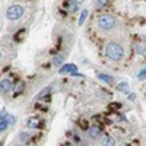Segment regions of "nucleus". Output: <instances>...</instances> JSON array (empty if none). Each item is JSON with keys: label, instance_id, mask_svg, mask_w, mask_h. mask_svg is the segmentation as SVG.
I'll return each mask as SVG.
<instances>
[{"label": "nucleus", "instance_id": "obj_24", "mask_svg": "<svg viewBox=\"0 0 146 146\" xmlns=\"http://www.w3.org/2000/svg\"><path fill=\"white\" fill-rule=\"evenodd\" d=\"M0 58H2V51H0Z\"/></svg>", "mask_w": 146, "mask_h": 146}, {"label": "nucleus", "instance_id": "obj_1", "mask_svg": "<svg viewBox=\"0 0 146 146\" xmlns=\"http://www.w3.org/2000/svg\"><path fill=\"white\" fill-rule=\"evenodd\" d=\"M105 54L108 58L114 60V62H118V60L124 57V48L117 42H108L105 47Z\"/></svg>", "mask_w": 146, "mask_h": 146}, {"label": "nucleus", "instance_id": "obj_3", "mask_svg": "<svg viewBox=\"0 0 146 146\" xmlns=\"http://www.w3.org/2000/svg\"><path fill=\"white\" fill-rule=\"evenodd\" d=\"M23 16V7L21 5H12L6 10V18L9 21H18Z\"/></svg>", "mask_w": 146, "mask_h": 146}, {"label": "nucleus", "instance_id": "obj_9", "mask_svg": "<svg viewBox=\"0 0 146 146\" xmlns=\"http://www.w3.org/2000/svg\"><path fill=\"white\" fill-rule=\"evenodd\" d=\"M136 53H137L139 56H146V41L139 42V44L136 45Z\"/></svg>", "mask_w": 146, "mask_h": 146}, {"label": "nucleus", "instance_id": "obj_22", "mask_svg": "<svg viewBox=\"0 0 146 146\" xmlns=\"http://www.w3.org/2000/svg\"><path fill=\"white\" fill-rule=\"evenodd\" d=\"M70 2H72V3H75V5H79V6H80V3L83 2V0H70Z\"/></svg>", "mask_w": 146, "mask_h": 146}, {"label": "nucleus", "instance_id": "obj_8", "mask_svg": "<svg viewBox=\"0 0 146 146\" xmlns=\"http://www.w3.org/2000/svg\"><path fill=\"white\" fill-rule=\"evenodd\" d=\"M96 78L101 79L104 83H108V85H113V83H114V78H113L111 75H107V73H98V75H96Z\"/></svg>", "mask_w": 146, "mask_h": 146}, {"label": "nucleus", "instance_id": "obj_2", "mask_svg": "<svg viewBox=\"0 0 146 146\" xmlns=\"http://www.w3.org/2000/svg\"><path fill=\"white\" fill-rule=\"evenodd\" d=\"M96 22H98V27L102 29V31H111L114 27H115V18L111 16V15H101L98 19H96Z\"/></svg>", "mask_w": 146, "mask_h": 146}, {"label": "nucleus", "instance_id": "obj_11", "mask_svg": "<svg viewBox=\"0 0 146 146\" xmlns=\"http://www.w3.org/2000/svg\"><path fill=\"white\" fill-rule=\"evenodd\" d=\"M102 146H115V140L111 136H105L102 139Z\"/></svg>", "mask_w": 146, "mask_h": 146}, {"label": "nucleus", "instance_id": "obj_23", "mask_svg": "<svg viewBox=\"0 0 146 146\" xmlns=\"http://www.w3.org/2000/svg\"><path fill=\"white\" fill-rule=\"evenodd\" d=\"M0 146H5V142L3 140H0Z\"/></svg>", "mask_w": 146, "mask_h": 146}, {"label": "nucleus", "instance_id": "obj_12", "mask_svg": "<svg viewBox=\"0 0 146 146\" xmlns=\"http://www.w3.org/2000/svg\"><path fill=\"white\" fill-rule=\"evenodd\" d=\"M63 62H64V56H62V54H57V56H54V58H53V64H54V66H62Z\"/></svg>", "mask_w": 146, "mask_h": 146}, {"label": "nucleus", "instance_id": "obj_21", "mask_svg": "<svg viewBox=\"0 0 146 146\" xmlns=\"http://www.w3.org/2000/svg\"><path fill=\"white\" fill-rule=\"evenodd\" d=\"M7 115V113H6V110H0V120L2 118H5Z\"/></svg>", "mask_w": 146, "mask_h": 146}, {"label": "nucleus", "instance_id": "obj_20", "mask_svg": "<svg viewBox=\"0 0 146 146\" xmlns=\"http://www.w3.org/2000/svg\"><path fill=\"white\" fill-rule=\"evenodd\" d=\"M105 5H108V0H96V6L98 7H104Z\"/></svg>", "mask_w": 146, "mask_h": 146}, {"label": "nucleus", "instance_id": "obj_4", "mask_svg": "<svg viewBox=\"0 0 146 146\" xmlns=\"http://www.w3.org/2000/svg\"><path fill=\"white\" fill-rule=\"evenodd\" d=\"M75 72H78V66L73 64V63L63 64V66H60V69H58L60 75H66V73H75Z\"/></svg>", "mask_w": 146, "mask_h": 146}, {"label": "nucleus", "instance_id": "obj_18", "mask_svg": "<svg viewBox=\"0 0 146 146\" xmlns=\"http://www.w3.org/2000/svg\"><path fill=\"white\" fill-rule=\"evenodd\" d=\"M78 9H79V5H75V3H72V2L67 5V10H69V12H73V13H75Z\"/></svg>", "mask_w": 146, "mask_h": 146}, {"label": "nucleus", "instance_id": "obj_16", "mask_svg": "<svg viewBox=\"0 0 146 146\" xmlns=\"http://www.w3.org/2000/svg\"><path fill=\"white\" fill-rule=\"evenodd\" d=\"M29 139H31V135H29V133L22 131L21 135H19V140H21L22 143H27V142H29Z\"/></svg>", "mask_w": 146, "mask_h": 146}, {"label": "nucleus", "instance_id": "obj_10", "mask_svg": "<svg viewBox=\"0 0 146 146\" xmlns=\"http://www.w3.org/2000/svg\"><path fill=\"white\" fill-rule=\"evenodd\" d=\"M28 127H29V129H38V127H40V120L35 118V117H31V118L28 120Z\"/></svg>", "mask_w": 146, "mask_h": 146}, {"label": "nucleus", "instance_id": "obj_14", "mask_svg": "<svg viewBox=\"0 0 146 146\" xmlns=\"http://www.w3.org/2000/svg\"><path fill=\"white\" fill-rule=\"evenodd\" d=\"M117 88H118V91H120V92H123V94H129V92H130L129 83H126V82H121Z\"/></svg>", "mask_w": 146, "mask_h": 146}, {"label": "nucleus", "instance_id": "obj_13", "mask_svg": "<svg viewBox=\"0 0 146 146\" xmlns=\"http://www.w3.org/2000/svg\"><path fill=\"white\" fill-rule=\"evenodd\" d=\"M50 92H51V88H44L38 95L35 96V100H42V98H45L47 95H50Z\"/></svg>", "mask_w": 146, "mask_h": 146}, {"label": "nucleus", "instance_id": "obj_7", "mask_svg": "<svg viewBox=\"0 0 146 146\" xmlns=\"http://www.w3.org/2000/svg\"><path fill=\"white\" fill-rule=\"evenodd\" d=\"M89 136H91L94 140H98V139H101V136H102V131H101V129H100L98 126H91V127H89Z\"/></svg>", "mask_w": 146, "mask_h": 146}, {"label": "nucleus", "instance_id": "obj_5", "mask_svg": "<svg viewBox=\"0 0 146 146\" xmlns=\"http://www.w3.org/2000/svg\"><path fill=\"white\" fill-rule=\"evenodd\" d=\"M13 121H15V117H12L9 114L5 118H2V120H0V131H5L12 123H13Z\"/></svg>", "mask_w": 146, "mask_h": 146}, {"label": "nucleus", "instance_id": "obj_15", "mask_svg": "<svg viewBox=\"0 0 146 146\" xmlns=\"http://www.w3.org/2000/svg\"><path fill=\"white\" fill-rule=\"evenodd\" d=\"M23 86H25V83H23L22 80H19V82L16 83V86H15V91H13V94H15V95H19V94H22V91H23Z\"/></svg>", "mask_w": 146, "mask_h": 146}, {"label": "nucleus", "instance_id": "obj_19", "mask_svg": "<svg viewBox=\"0 0 146 146\" xmlns=\"http://www.w3.org/2000/svg\"><path fill=\"white\" fill-rule=\"evenodd\" d=\"M137 79H139V80H143V79H146V69H143V70H140V72H139Z\"/></svg>", "mask_w": 146, "mask_h": 146}, {"label": "nucleus", "instance_id": "obj_6", "mask_svg": "<svg viewBox=\"0 0 146 146\" xmlns=\"http://www.w3.org/2000/svg\"><path fill=\"white\" fill-rule=\"evenodd\" d=\"M10 89H12V80H10V79L5 78V79L0 80V92L6 94V92H9Z\"/></svg>", "mask_w": 146, "mask_h": 146}, {"label": "nucleus", "instance_id": "obj_17", "mask_svg": "<svg viewBox=\"0 0 146 146\" xmlns=\"http://www.w3.org/2000/svg\"><path fill=\"white\" fill-rule=\"evenodd\" d=\"M86 18H88V10L85 9V10L82 12V13H80V18H79V22H78V23H79V27H82V25H83V22L86 21Z\"/></svg>", "mask_w": 146, "mask_h": 146}]
</instances>
